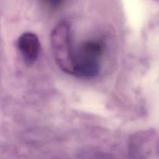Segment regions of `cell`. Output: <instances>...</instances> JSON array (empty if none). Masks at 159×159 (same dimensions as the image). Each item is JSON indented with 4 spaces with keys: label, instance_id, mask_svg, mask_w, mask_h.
Listing matches in <instances>:
<instances>
[{
    "label": "cell",
    "instance_id": "6da1fadb",
    "mask_svg": "<svg viewBox=\"0 0 159 159\" xmlns=\"http://www.w3.org/2000/svg\"><path fill=\"white\" fill-rule=\"evenodd\" d=\"M53 55L59 68L69 75L75 72V53L71 40V26L67 22L58 23L51 34Z\"/></svg>",
    "mask_w": 159,
    "mask_h": 159
},
{
    "label": "cell",
    "instance_id": "7a4b0ae2",
    "mask_svg": "<svg viewBox=\"0 0 159 159\" xmlns=\"http://www.w3.org/2000/svg\"><path fill=\"white\" fill-rule=\"evenodd\" d=\"M104 52L102 42L89 40L82 42L75 53L74 75L82 79H92L100 71Z\"/></svg>",
    "mask_w": 159,
    "mask_h": 159
},
{
    "label": "cell",
    "instance_id": "3957f363",
    "mask_svg": "<svg viewBox=\"0 0 159 159\" xmlns=\"http://www.w3.org/2000/svg\"><path fill=\"white\" fill-rule=\"evenodd\" d=\"M17 48L23 59L27 65H31L37 60L40 50L38 37L33 33L23 34L17 40Z\"/></svg>",
    "mask_w": 159,
    "mask_h": 159
},
{
    "label": "cell",
    "instance_id": "277c9868",
    "mask_svg": "<svg viewBox=\"0 0 159 159\" xmlns=\"http://www.w3.org/2000/svg\"><path fill=\"white\" fill-rule=\"evenodd\" d=\"M45 6L51 9H57L63 5L64 0H41Z\"/></svg>",
    "mask_w": 159,
    "mask_h": 159
}]
</instances>
